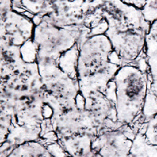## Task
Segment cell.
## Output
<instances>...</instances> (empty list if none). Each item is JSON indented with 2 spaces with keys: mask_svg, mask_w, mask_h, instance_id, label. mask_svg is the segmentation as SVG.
Listing matches in <instances>:
<instances>
[{
  "mask_svg": "<svg viewBox=\"0 0 157 157\" xmlns=\"http://www.w3.org/2000/svg\"><path fill=\"white\" fill-rule=\"evenodd\" d=\"M0 110L13 118L15 127L41 128L51 117L36 62H27L15 73L0 79Z\"/></svg>",
  "mask_w": 157,
  "mask_h": 157,
  "instance_id": "obj_1",
  "label": "cell"
},
{
  "mask_svg": "<svg viewBox=\"0 0 157 157\" xmlns=\"http://www.w3.org/2000/svg\"><path fill=\"white\" fill-rule=\"evenodd\" d=\"M113 49L105 34L91 35L78 46L76 78L85 104L98 92L108 94L120 64L112 61Z\"/></svg>",
  "mask_w": 157,
  "mask_h": 157,
  "instance_id": "obj_2",
  "label": "cell"
},
{
  "mask_svg": "<svg viewBox=\"0 0 157 157\" xmlns=\"http://www.w3.org/2000/svg\"><path fill=\"white\" fill-rule=\"evenodd\" d=\"M51 127L58 138L80 134L97 136L108 130L121 128L116 119L115 100L108 94H94L84 108L52 116Z\"/></svg>",
  "mask_w": 157,
  "mask_h": 157,
  "instance_id": "obj_3",
  "label": "cell"
},
{
  "mask_svg": "<svg viewBox=\"0 0 157 157\" xmlns=\"http://www.w3.org/2000/svg\"><path fill=\"white\" fill-rule=\"evenodd\" d=\"M149 70L137 64L121 65L113 79L118 123L139 132L144 124L142 112L151 84Z\"/></svg>",
  "mask_w": 157,
  "mask_h": 157,
  "instance_id": "obj_4",
  "label": "cell"
},
{
  "mask_svg": "<svg viewBox=\"0 0 157 157\" xmlns=\"http://www.w3.org/2000/svg\"><path fill=\"white\" fill-rule=\"evenodd\" d=\"M91 36V29L86 26L60 27L46 15L35 25L32 40L36 47V62L38 67L59 65L61 57L75 45L78 47Z\"/></svg>",
  "mask_w": 157,
  "mask_h": 157,
  "instance_id": "obj_5",
  "label": "cell"
},
{
  "mask_svg": "<svg viewBox=\"0 0 157 157\" xmlns=\"http://www.w3.org/2000/svg\"><path fill=\"white\" fill-rule=\"evenodd\" d=\"M38 68L43 81L45 103L51 109L52 116L78 108L77 98L80 92L77 78L62 71L59 65Z\"/></svg>",
  "mask_w": 157,
  "mask_h": 157,
  "instance_id": "obj_6",
  "label": "cell"
},
{
  "mask_svg": "<svg viewBox=\"0 0 157 157\" xmlns=\"http://www.w3.org/2000/svg\"><path fill=\"white\" fill-rule=\"evenodd\" d=\"M137 134L130 127L101 133L92 141L94 157H131L130 149Z\"/></svg>",
  "mask_w": 157,
  "mask_h": 157,
  "instance_id": "obj_7",
  "label": "cell"
},
{
  "mask_svg": "<svg viewBox=\"0 0 157 157\" xmlns=\"http://www.w3.org/2000/svg\"><path fill=\"white\" fill-rule=\"evenodd\" d=\"M26 63L22 57L21 47L0 41V79L15 73Z\"/></svg>",
  "mask_w": 157,
  "mask_h": 157,
  "instance_id": "obj_8",
  "label": "cell"
},
{
  "mask_svg": "<svg viewBox=\"0 0 157 157\" xmlns=\"http://www.w3.org/2000/svg\"><path fill=\"white\" fill-rule=\"evenodd\" d=\"M95 136L80 134L57 139L59 145L70 157H94L92 141Z\"/></svg>",
  "mask_w": 157,
  "mask_h": 157,
  "instance_id": "obj_9",
  "label": "cell"
},
{
  "mask_svg": "<svg viewBox=\"0 0 157 157\" xmlns=\"http://www.w3.org/2000/svg\"><path fill=\"white\" fill-rule=\"evenodd\" d=\"M131 157H157V146L150 145L141 132H138L133 140L130 149Z\"/></svg>",
  "mask_w": 157,
  "mask_h": 157,
  "instance_id": "obj_10",
  "label": "cell"
},
{
  "mask_svg": "<svg viewBox=\"0 0 157 157\" xmlns=\"http://www.w3.org/2000/svg\"><path fill=\"white\" fill-rule=\"evenodd\" d=\"M150 145L157 146V114L141 126L139 130Z\"/></svg>",
  "mask_w": 157,
  "mask_h": 157,
  "instance_id": "obj_11",
  "label": "cell"
},
{
  "mask_svg": "<svg viewBox=\"0 0 157 157\" xmlns=\"http://www.w3.org/2000/svg\"><path fill=\"white\" fill-rule=\"evenodd\" d=\"M157 114V97L148 90L145 105L142 112V119L144 123H147L149 120Z\"/></svg>",
  "mask_w": 157,
  "mask_h": 157,
  "instance_id": "obj_12",
  "label": "cell"
},
{
  "mask_svg": "<svg viewBox=\"0 0 157 157\" xmlns=\"http://www.w3.org/2000/svg\"><path fill=\"white\" fill-rule=\"evenodd\" d=\"M150 90L157 97V78L152 79L151 84H150Z\"/></svg>",
  "mask_w": 157,
  "mask_h": 157,
  "instance_id": "obj_13",
  "label": "cell"
}]
</instances>
